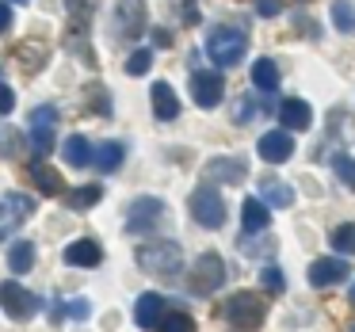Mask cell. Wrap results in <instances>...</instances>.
Returning <instances> with one entry per match:
<instances>
[{"label": "cell", "instance_id": "obj_13", "mask_svg": "<svg viewBox=\"0 0 355 332\" xmlns=\"http://www.w3.org/2000/svg\"><path fill=\"white\" fill-rule=\"evenodd\" d=\"M347 275H352V268L340 256H321V260L309 263V286H332V283H344Z\"/></svg>", "mask_w": 355, "mask_h": 332}, {"label": "cell", "instance_id": "obj_2", "mask_svg": "<svg viewBox=\"0 0 355 332\" xmlns=\"http://www.w3.org/2000/svg\"><path fill=\"white\" fill-rule=\"evenodd\" d=\"M245 54H248V35L241 31V27H214V31L207 35V58L214 65H222V69L241 65Z\"/></svg>", "mask_w": 355, "mask_h": 332}, {"label": "cell", "instance_id": "obj_10", "mask_svg": "<svg viewBox=\"0 0 355 332\" xmlns=\"http://www.w3.org/2000/svg\"><path fill=\"white\" fill-rule=\"evenodd\" d=\"M146 31V0H119L115 4V35L119 39H138Z\"/></svg>", "mask_w": 355, "mask_h": 332}, {"label": "cell", "instance_id": "obj_17", "mask_svg": "<svg viewBox=\"0 0 355 332\" xmlns=\"http://www.w3.org/2000/svg\"><path fill=\"white\" fill-rule=\"evenodd\" d=\"M27 176H31V184L39 187L42 195H62V191H65L62 172L50 168V164H42V161H31V164H27Z\"/></svg>", "mask_w": 355, "mask_h": 332}, {"label": "cell", "instance_id": "obj_4", "mask_svg": "<svg viewBox=\"0 0 355 332\" xmlns=\"http://www.w3.org/2000/svg\"><path fill=\"white\" fill-rule=\"evenodd\" d=\"M180 263H184V252L176 241H153V245L138 248V268L149 275H176Z\"/></svg>", "mask_w": 355, "mask_h": 332}, {"label": "cell", "instance_id": "obj_41", "mask_svg": "<svg viewBox=\"0 0 355 332\" xmlns=\"http://www.w3.org/2000/svg\"><path fill=\"white\" fill-rule=\"evenodd\" d=\"M352 302H355V283H352Z\"/></svg>", "mask_w": 355, "mask_h": 332}, {"label": "cell", "instance_id": "obj_24", "mask_svg": "<svg viewBox=\"0 0 355 332\" xmlns=\"http://www.w3.org/2000/svg\"><path fill=\"white\" fill-rule=\"evenodd\" d=\"M100 199H103V187L100 184H80V187H73V191L65 195L69 210H88V207H96Z\"/></svg>", "mask_w": 355, "mask_h": 332}, {"label": "cell", "instance_id": "obj_39", "mask_svg": "<svg viewBox=\"0 0 355 332\" xmlns=\"http://www.w3.org/2000/svg\"><path fill=\"white\" fill-rule=\"evenodd\" d=\"M184 19H187V24H199V8H195L191 0L184 4Z\"/></svg>", "mask_w": 355, "mask_h": 332}, {"label": "cell", "instance_id": "obj_5", "mask_svg": "<svg viewBox=\"0 0 355 332\" xmlns=\"http://www.w3.org/2000/svg\"><path fill=\"white\" fill-rule=\"evenodd\" d=\"M191 218L202 225V229H222V222H225V199L210 184H202L199 191L191 195Z\"/></svg>", "mask_w": 355, "mask_h": 332}, {"label": "cell", "instance_id": "obj_6", "mask_svg": "<svg viewBox=\"0 0 355 332\" xmlns=\"http://www.w3.org/2000/svg\"><path fill=\"white\" fill-rule=\"evenodd\" d=\"M31 214H35V199H31V195H19V191L4 195V199H0V241H8Z\"/></svg>", "mask_w": 355, "mask_h": 332}, {"label": "cell", "instance_id": "obj_1", "mask_svg": "<svg viewBox=\"0 0 355 332\" xmlns=\"http://www.w3.org/2000/svg\"><path fill=\"white\" fill-rule=\"evenodd\" d=\"M218 317H222L225 324H233L237 332H252V329H260V324L268 321V306H263L260 294L237 290V294H230V298L222 302Z\"/></svg>", "mask_w": 355, "mask_h": 332}, {"label": "cell", "instance_id": "obj_23", "mask_svg": "<svg viewBox=\"0 0 355 332\" xmlns=\"http://www.w3.org/2000/svg\"><path fill=\"white\" fill-rule=\"evenodd\" d=\"M252 85L260 88V92H275V88H279V65L271 62V58L252 62Z\"/></svg>", "mask_w": 355, "mask_h": 332}, {"label": "cell", "instance_id": "obj_18", "mask_svg": "<svg viewBox=\"0 0 355 332\" xmlns=\"http://www.w3.org/2000/svg\"><path fill=\"white\" fill-rule=\"evenodd\" d=\"M103 260V248L96 245V241H73L69 248H65V263L69 268H96V263Z\"/></svg>", "mask_w": 355, "mask_h": 332}, {"label": "cell", "instance_id": "obj_40", "mask_svg": "<svg viewBox=\"0 0 355 332\" xmlns=\"http://www.w3.org/2000/svg\"><path fill=\"white\" fill-rule=\"evenodd\" d=\"M153 42H157V46H168L172 35H168V31H153Z\"/></svg>", "mask_w": 355, "mask_h": 332}, {"label": "cell", "instance_id": "obj_38", "mask_svg": "<svg viewBox=\"0 0 355 332\" xmlns=\"http://www.w3.org/2000/svg\"><path fill=\"white\" fill-rule=\"evenodd\" d=\"M12 27V12H8V4H0V35Z\"/></svg>", "mask_w": 355, "mask_h": 332}, {"label": "cell", "instance_id": "obj_15", "mask_svg": "<svg viewBox=\"0 0 355 332\" xmlns=\"http://www.w3.org/2000/svg\"><path fill=\"white\" fill-rule=\"evenodd\" d=\"M164 313H168V302H164L161 294H141L138 306H134V321H138V329H157Z\"/></svg>", "mask_w": 355, "mask_h": 332}, {"label": "cell", "instance_id": "obj_42", "mask_svg": "<svg viewBox=\"0 0 355 332\" xmlns=\"http://www.w3.org/2000/svg\"><path fill=\"white\" fill-rule=\"evenodd\" d=\"M16 4H31V0H16Z\"/></svg>", "mask_w": 355, "mask_h": 332}, {"label": "cell", "instance_id": "obj_36", "mask_svg": "<svg viewBox=\"0 0 355 332\" xmlns=\"http://www.w3.org/2000/svg\"><path fill=\"white\" fill-rule=\"evenodd\" d=\"M256 12L260 16H279L283 12V0H256Z\"/></svg>", "mask_w": 355, "mask_h": 332}, {"label": "cell", "instance_id": "obj_30", "mask_svg": "<svg viewBox=\"0 0 355 332\" xmlns=\"http://www.w3.org/2000/svg\"><path fill=\"white\" fill-rule=\"evenodd\" d=\"M332 172L344 180V187H352V191H355V157L336 153V157H332Z\"/></svg>", "mask_w": 355, "mask_h": 332}, {"label": "cell", "instance_id": "obj_35", "mask_svg": "<svg viewBox=\"0 0 355 332\" xmlns=\"http://www.w3.org/2000/svg\"><path fill=\"white\" fill-rule=\"evenodd\" d=\"M248 115H260V103H252V96H245V100H241V111H237V123H245Z\"/></svg>", "mask_w": 355, "mask_h": 332}, {"label": "cell", "instance_id": "obj_14", "mask_svg": "<svg viewBox=\"0 0 355 332\" xmlns=\"http://www.w3.org/2000/svg\"><path fill=\"white\" fill-rule=\"evenodd\" d=\"M256 153H260L268 164H283V161H291V157H294V138L286 130H271V134H263V138H260Z\"/></svg>", "mask_w": 355, "mask_h": 332}, {"label": "cell", "instance_id": "obj_11", "mask_svg": "<svg viewBox=\"0 0 355 332\" xmlns=\"http://www.w3.org/2000/svg\"><path fill=\"white\" fill-rule=\"evenodd\" d=\"M54 126H58V111L54 107H35L31 111V146L35 153H50L54 149Z\"/></svg>", "mask_w": 355, "mask_h": 332}, {"label": "cell", "instance_id": "obj_32", "mask_svg": "<svg viewBox=\"0 0 355 332\" xmlns=\"http://www.w3.org/2000/svg\"><path fill=\"white\" fill-rule=\"evenodd\" d=\"M263 286H268V294H283L286 290V275L279 268H263Z\"/></svg>", "mask_w": 355, "mask_h": 332}, {"label": "cell", "instance_id": "obj_9", "mask_svg": "<svg viewBox=\"0 0 355 332\" xmlns=\"http://www.w3.org/2000/svg\"><path fill=\"white\" fill-rule=\"evenodd\" d=\"M222 92H225V80L218 69H195L191 73V96H195L199 107H207V111L218 107V103H222Z\"/></svg>", "mask_w": 355, "mask_h": 332}, {"label": "cell", "instance_id": "obj_43", "mask_svg": "<svg viewBox=\"0 0 355 332\" xmlns=\"http://www.w3.org/2000/svg\"><path fill=\"white\" fill-rule=\"evenodd\" d=\"M352 332H355V324H352Z\"/></svg>", "mask_w": 355, "mask_h": 332}, {"label": "cell", "instance_id": "obj_8", "mask_svg": "<svg viewBox=\"0 0 355 332\" xmlns=\"http://www.w3.org/2000/svg\"><path fill=\"white\" fill-rule=\"evenodd\" d=\"M164 222V202L161 199H134L126 210V229L130 233H153Z\"/></svg>", "mask_w": 355, "mask_h": 332}, {"label": "cell", "instance_id": "obj_33", "mask_svg": "<svg viewBox=\"0 0 355 332\" xmlns=\"http://www.w3.org/2000/svg\"><path fill=\"white\" fill-rule=\"evenodd\" d=\"M62 309H65V313H69V317H73V321H85V317H88V313H92V306H88V302H85V298H73V302H69V306H62Z\"/></svg>", "mask_w": 355, "mask_h": 332}, {"label": "cell", "instance_id": "obj_37", "mask_svg": "<svg viewBox=\"0 0 355 332\" xmlns=\"http://www.w3.org/2000/svg\"><path fill=\"white\" fill-rule=\"evenodd\" d=\"M65 4H69V12H73V16H88V8H92V0H65Z\"/></svg>", "mask_w": 355, "mask_h": 332}, {"label": "cell", "instance_id": "obj_25", "mask_svg": "<svg viewBox=\"0 0 355 332\" xmlns=\"http://www.w3.org/2000/svg\"><path fill=\"white\" fill-rule=\"evenodd\" d=\"M123 153H126V149L119 146V141H103V146L96 149L92 164H96V168H100V172H115L119 164H123Z\"/></svg>", "mask_w": 355, "mask_h": 332}, {"label": "cell", "instance_id": "obj_3", "mask_svg": "<svg viewBox=\"0 0 355 332\" xmlns=\"http://www.w3.org/2000/svg\"><path fill=\"white\" fill-rule=\"evenodd\" d=\"M222 283H225V260L218 252H202L199 260L191 263V271H187V290H191L195 298L214 294Z\"/></svg>", "mask_w": 355, "mask_h": 332}, {"label": "cell", "instance_id": "obj_27", "mask_svg": "<svg viewBox=\"0 0 355 332\" xmlns=\"http://www.w3.org/2000/svg\"><path fill=\"white\" fill-rule=\"evenodd\" d=\"M332 24H336V31L355 35V4H347V0H332Z\"/></svg>", "mask_w": 355, "mask_h": 332}, {"label": "cell", "instance_id": "obj_26", "mask_svg": "<svg viewBox=\"0 0 355 332\" xmlns=\"http://www.w3.org/2000/svg\"><path fill=\"white\" fill-rule=\"evenodd\" d=\"M8 268L16 271V275H24V271L35 268V245H27V241H16L8 252Z\"/></svg>", "mask_w": 355, "mask_h": 332}, {"label": "cell", "instance_id": "obj_7", "mask_svg": "<svg viewBox=\"0 0 355 332\" xmlns=\"http://www.w3.org/2000/svg\"><path fill=\"white\" fill-rule=\"evenodd\" d=\"M0 309H4L12 321H31L35 309H39V298L8 279V283H0Z\"/></svg>", "mask_w": 355, "mask_h": 332}, {"label": "cell", "instance_id": "obj_22", "mask_svg": "<svg viewBox=\"0 0 355 332\" xmlns=\"http://www.w3.org/2000/svg\"><path fill=\"white\" fill-rule=\"evenodd\" d=\"M62 153H65V161L73 164V168H85V164H92V157H96V149L88 146L80 134H73V138H65V146H62Z\"/></svg>", "mask_w": 355, "mask_h": 332}, {"label": "cell", "instance_id": "obj_34", "mask_svg": "<svg viewBox=\"0 0 355 332\" xmlns=\"http://www.w3.org/2000/svg\"><path fill=\"white\" fill-rule=\"evenodd\" d=\"M12 107H16V96H12V88L0 80V115H12Z\"/></svg>", "mask_w": 355, "mask_h": 332}, {"label": "cell", "instance_id": "obj_31", "mask_svg": "<svg viewBox=\"0 0 355 332\" xmlns=\"http://www.w3.org/2000/svg\"><path fill=\"white\" fill-rule=\"evenodd\" d=\"M149 65H153V54H149V50H134L130 62H126V73H130V77H141V73H149Z\"/></svg>", "mask_w": 355, "mask_h": 332}, {"label": "cell", "instance_id": "obj_29", "mask_svg": "<svg viewBox=\"0 0 355 332\" xmlns=\"http://www.w3.org/2000/svg\"><path fill=\"white\" fill-rule=\"evenodd\" d=\"M332 248L355 256V222H344V225H336V229H332Z\"/></svg>", "mask_w": 355, "mask_h": 332}, {"label": "cell", "instance_id": "obj_12", "mask_svg": "<svg viewBox=\"0 0 355 332\" xmlns=\"http://www.w3.org/2000/svg\"><path fill=\"white\" fill-rule=\"evenodd\" d=\"M248 176L245 157H214V161L202 168V180L207 184H241Z\"/></svg>", "mask_w": 355, "mask_h": 332}, {"label": "cell", "instance_id": "obj_19", "mask_svg": "<svg viewBox=\"0 0 355 332\" xmlns=\"http://www.w3.org/2000/svg\"><path fill=\"white\" fill-rule=\"evenodd\" d=\"M268 202L263 199H245L241 202V225H245V233H263L268 229Z\"/></svg>", "mask_w": 355, "mask_h": 332}, {"label": "cell", "instance_id": "obj_16", "mask_svg": "<svg viewBox=\"0 0 355 332\" xmlns=\"http://www.w3.org/2000/svg\"><path fill=\"white\" fill-rule=\"evenodd\" d=\"M279 123H283L286 130H306V126L313 123V111H309V103H306V100L291 96V100L279 103Z\"/></svg>", "mask_w": 355, "mask_h": 332}, {"label": "cell", "instance_id": "obj_28", "mask_svg": "<svg viewBox=\"0 0 355 332\" xmlns=\"http://www.w3.org/2000/svg\"><path fill=\"white\" fill-rule=\"evenodd\" d=\"M157 332H195V321L184 313V309H168L157 324Z\"/></svg>", "mask_w": 355, "mask_h": 332}, {"label": "cell", "instance_id": "obj_20", "mask_svg": "<svg viewBox=\"0 0 355 332\" xmlns=\"http://www.w3.org/2000/svg\"><path fill=\"white\" fill-rule=\"evenodd\" d=\"M149 96H153V115H157V119H164V123H168V119L180 115V100H176V92H172V85L157 80Z\"/></svg>", "mask_w": 355, "mask_h": 332}, {"label": "cell", "instance_id": "obj_21", "mask_svg": "<svg viewBox=\"0 0 355 332\" xmlns=\"http://www.w3.org/2000/svg\"><path fill=\"white\" fill-rule=\"evenodd\" d=\"M260 195H263V202H271V207H294V187L291 184H283V180H263L260 184Z\"/></svg>", "mask_w": 355, "mask_h": 332}]
</instances>
